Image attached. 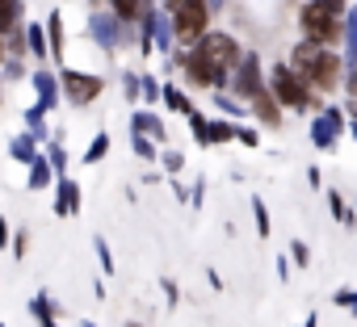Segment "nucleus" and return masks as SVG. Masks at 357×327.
<instances>
[{
	"mask_svg": "<svg viewBox=\"0 0 357 327\" xmlns=\"http://www.w3.org/2000/svg\"><path fill=\"white\" fill-rule=\"evenodd\" d=\"M290 256H294V264H303V269H307V260H311V252H307V244H298V239L290 244Z\"/></svg>",
	"mask_w": 357,
	"mask_h": 327,
	"instance_id": "13",
	"label": "nucleus"
},
{
	"mask_svg": "<svg viewBox=\"0 0 357 327\" xmlns=\"http://www.w3.org/2000/svg\"><path fill=\"white\" fill-rule=\"evenodd\" d=\"M252 109H257V118H261V122H269V126H278V122H282L278 105H273V101H269L265 93H257V97H252Z\"/></svg>",
	"mask_w": 357,
	"mask_h": 327,
	"instance_id": "9",
	"label": "nucleus"
},
{
	"mask_svg": "<svg viewBox=\"0 0 357 327\" xmlns=\"http://www.w3.org/2000/svg\"><path fill=\"white\" fill-rule=\"evenodd\" d=\"M336 302H340V306H349V310L357 314V294H349V289H336Z\"/></svg>",
	"mask_w": 357,
	"mask_h": 327,
	"instance_id": "14",
	"label": "nucleus"
},
{
	"mask_svg": "<svg viewBox=\"0 0 357 327\" xmlns=\"http://www.w3.org/2000/svg\"><path fill=\"white\" fill-rule=\"evenodd\" d=\"M294 67H298L307 80H315L319 88H332V84L340 80V59L328 55V51H319L315 42H307V47L294 51Z\"/></svg>",
	"mask_w": 357,
	"mask_h": 327,
	"instance_id": "1",
	"label": "nucleus"
},
{
	"mask_svg": "<svg viewBox=\"0 0 357 327\" xmlns=\"http://www.w3.org/2000/svg\"><path fill=\"white\" fill-rule=\"evenodd\" d=\"M198 51H202V55H206L211 63H219L223 72H231V67L240 63V51H236V42H231L227 34H202Z\"/></svg>",
	"mask_w": 357,
	"mask_h": 327,
	"instance_id": "3",
	"label": "nucleus"
},
{
	"mask_svg": "<svg viewBox=\"0 0 357 327\" xmlns=\"http://www.w3.org/2000/svg\"><path fill=\"white\" fill-rule=\"evenodd\" d=\"M135 122H139V130H155V118H147V113H139Z\"/></svg>",
	"mask_w": 357,
	"mask_h": 327,
	"instance_id": "17",
	"label": "nucleus"
},
{
	"mask_svg": "<svg viewBox=\"0 0 357 327\" xmlns=\"http://www.w3.org/2000/svg\"><path fill=\"white\" fill-rule=\"evenodd\" d=\"M319 5H328L332 13H340V9H344V0H319Z\"/></svg>",
	"mask_w": 357,
	"mask_h": 327,
	"instance_id": "18",
	"label": "nucleus"
},
{
	"mask_svg": "<svg viewBox=\"0 0 357 327\" xmlns=\"http://www.w3.org/2000/svg\"><path fill=\"white\" fill-rule=\"evenodd\" d=\"M231 134H236L231 122H215V126H206V138H211V143H227Z\"/></svg>",
	"mask_w": 357,
	"mask_h": 327,
	"instance_id": "10",
	"label": "nucleus"
},
{
	"mask_svg": "<svg viewBox=\"0 0 357 327\" xmlns=\"http://www.w3.org/2000/svg\"><path fill=\"white\" fill-rule=\"evenodd\" d=\"M185 67H190V76H194L198 84H223V80H227V72H223L219 63H211L202 51H194V55L185 59Z\"/></svg>",
	"mask_w": 357,
	"mask_h": 327,
	"instance_id": "7",
	"label": "nucleus"
},
{
	"mask_svg": "<svg viewBox=\"0 0 357 327\" xmlns=\"http://www.w3.org/2000/svg\"><path fill=\"white\" fill-rule=\"evenodd\" d=\"M68 84H72V97H76V101H93L97 88H101L97 76H68Z\"/></svg>",
	"mask_w": 357,
	"mask_h": 327,
	"instance_id": "8",
	"label": "nucleus"
},
{
	"mask_svg": "<svg viewBox=\"0 0 357 327\" xmlns=\"http://www.w3.org/2000/svg\"><path fill=\"white\" fill-rule=\"evenodd\" d=\"M236 93H244V97L265 93V88H261V59H257V55H244V59H240V67H236Z\"/></svg>",
	"mask_w": 357,
	"mask_h": 327,
	"instance_id": "6",
	"label": "nucleus"
},
{
	"mask_svg": "<svg viewBox=\"0 0 357 327\" xmlns=\"http://www.w3.org/2000/svg\"><path fill=\"white\" fill-rule=\"evenodd\" d=\"M349 63H357V9H349Z\"/></svg>",
	"mask_w": 357,
	"mask_h": 327,
	"instance_id": "12",
	"label": "nucleus"
},
{
	"mask_svg": "<svg viewBox=\"0 0 357 327\" xmlns=\"http://www.w3.org/2000/svg\"><path fill=\"white\" fill-rule=\"evenodd\" d=\"M252 214H257V235H261V239H269V210H265V202H261V198L252 202Z\"/></svg>",
	"mask_w": 357,
	"mask_h": 327,
	"instance_id": "11",
	"label": "nucleus"
},
{
	"mask_svg": "<svg viewBox=\"0 0 357 327\" xmlns=\"http://www.w3.org/2000/svg\"><path fill=\"white\" fill-rule=\"evenodd\" d=\"M303 34L315 42V47H324V42H332L336 34H340V26H336V13L328 9V5H319V0H311V5L303 9Z\"/></svg>",
	"mask_w": 357,
	"mask_h": 327,
	"instance_id": "2",
	"label": "nucleus"
},
{
	"mask_svg": "<svg viewBox=\"0 0 357 327\" xmlns=\"http://www.w3.org/2000/svg\"><path fill=\"white\" fill-rule=\"evenodd\" d=\"M273 93H278V101H282V105H294V109L311 105V97L303 93V80H294V72H290V67H273Z\"/></svg>",
	"mask_w": 357,
	"mask_h": 327,
	"instance_id": "4",
	"label": "nucleus"
},
{
	"mask_svg": "<svg viewBox=\"0 0 357 327\" xmlns=\"http://www.w3.org/2000/svg\"><path fill=\"white\" fill-rule=\"evenodd\" d=\"M114 5H118V13H122V17H130V13L139 9V0H114Z\"/></svg>",
	"mask_w": 357,
	"mask_h": 327,
	"instance_id": "15",
	"label": "nucleus"
},
{
	"mask_svg": "<svg viewBox=\"0 0 357 327\" xmlns=\"http://www.w3.org/2000/svg\"><path fill=\"white\" fill-rule=\"evenodd\" d=\"M315 323H319V319H315V314H307V323H303V327H315Z\"/></svg>",
	"mask_w": 357,
	"mask_h": 327,
	"instance_id": "19",
	"label": "nucleus"
},
{
	"mask_svg": "<svg viewBox=\"0 0 357 327\" xmlns=\"http://www.w3.org/2000/svg\"><path fill=\"white\" fill-rule=\"evenodd\" d=\"M340 130H344V113H340V109H328V113H319V122L311 126V143H315V147H332V143L340 138Z\"/></svg>",
	"mask_w": 357,
	"mask_h": 327,
	"instance_id": "5",
	"label": "nucleus"
},
{
	"mask_svg": "<svg viewBox=\"0 0 357 327\" xmlns=\"http://www.w3.org/2000/svg\"><path fill=\"white\" fill-rule=\"evenodd\" d=\"M105 147H109V143H105V138H97V143H93V151H89V159H101V155H105Z\"/></svg>",
	"mask_w": 357,
	"mask_h": 327,
	"instance_id": "16",
	"label": "nucleus"
}]
</instances>
